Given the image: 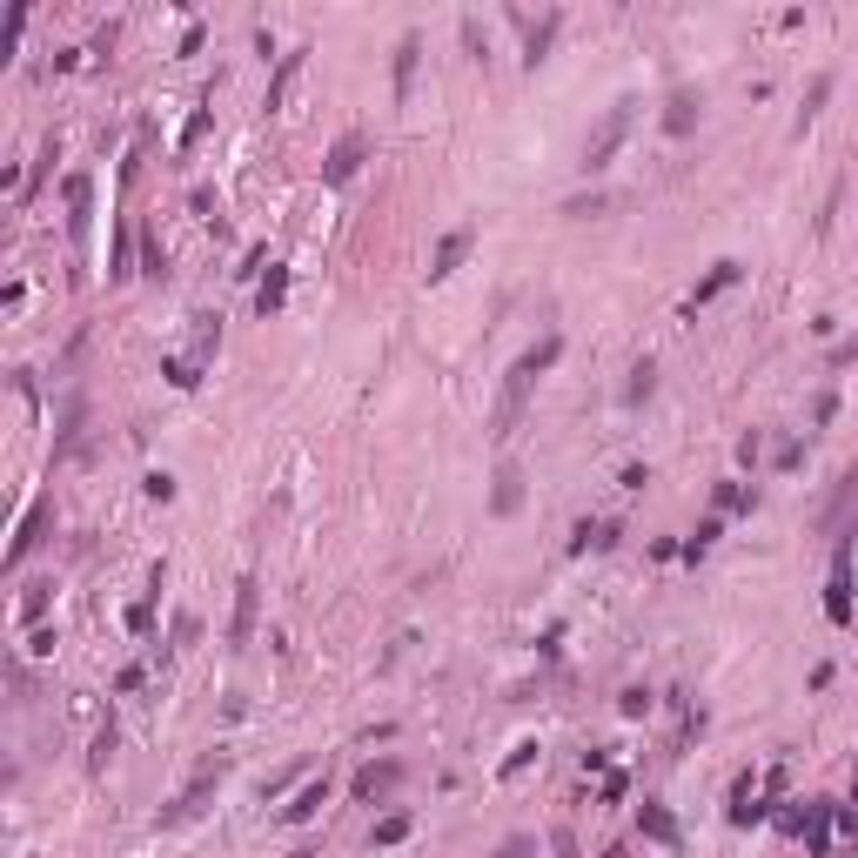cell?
Listing matches in <instances>:
<instances>
[{"mask_svg": "<svg viewBox=\"0 0 858 858\" xmlns=\"http://www.w3.org/2000/svg\"><path fill=\"white\" fill-rule=\"evenodd\" d=\"M557 356H564V336L550 329V336H537L517 362H510V376H503V389H497V409H490V436H497V443H510V429H517L523 403H530V389L557 369Z\"/></svg>", "mask_w": 858, "mask_h": 858, "instance_id": "cell-1", "label": "cell"}, {"mask_svg": "<svg viewBox=\"0 0 858 858\" xmlns=\"http://www.w3.org/2000/svg\"><path fill=\"white\" fill-rule=\"evenodd\" d=\"M631 121H637V101H610V108H604V121L590 128V141H584V161H577V168H584V175H604V168H610V155H617V148L631 141Z\"/></svg>", "mask_w": 858, "mask_h": 858, "instance_id": "cell-2", "label": "cell"}, {"mask_svg": "<svg viewBox=\"0 0 858 858\" xmlns=\"http://www.w3.org/2000/svg\"><path fill=\"white\" fill-rule=\"evenodd\" d=\"M825 617L852 624V537H838L832 550V584H825Z\"/></svg>", "mask_w": 858, "mask_h": 858, "instance_id": "cell-3", "label": "cell"}, {"mask_svg": "<svg viewBox=\"0 0 858 858\" xmlns=\"http://www.w3.org/2000/svg\"><path fill=\"white\" fill-rule=\"evenodd\" d=\"M832 825H838L832 798H805V805H798V838H805V852H812V858L832 852Z\"/></svg>", "mask_w": 858, "mask_h": 858, "instance_id": "cell-4", "label": "cell"}, {"mask_svg": "<svg viewBox=\"0 0 858 858\" xmlns=\"http://www.w3.org/2000/svg\"><path fill=\"white\" fill-rule=\"evenodd\" d=\"M362 155H369V135H362V128H349V135H336V148L322 155V181H329V188H342V181H356Z\"/></svg>", "mask_w": 858, "mask_h": 858, "instance_id": "cell-5", "label": "cell"}, {"mask_svg": "<svg viewBox=\"0 0 858 858\" xmlns=\"http://www.w3.org/2000/svg\"><path fill=\"white\" fill-rule=\"evenodd\" d=\"M222 771H228L222 758H215V765H202V771H195V785H188V791H181V798H175V805L161 812V825H181V818H195V812H202L208 798H215V785H222Z\"/></svg>", "mask_w": 858, "mask_h": 858, "instance_id": "cell-6", "label": "cell"}, {"mask_svg": "<svg viewBox=\"0 0 858 858\" xmlns=\"http://www.w3.org/2000/svg\"><path fill=\"white\" fill-rule=\"evenodd\" d=\"M61 202H68V235H74V242H88V222H94V175H81V168H74V175L61 181Z\"/></svg>", "mask_w": 858, "mask_h": 858, "instance_id": "cell-7", "label": "cell"}, {"mask_svg": "<svg viewBox=\"0 0 858 858\" xmlns=\"http://www.w3.org/2000/svg\"><path fill=\"white\" fill-rule=\"evenodd\" d=\"M255 610H262V584H255V577H242V584H235V617H228V651H249Z\"/></svg>", "mask_w": 858, "mask_h": 858, "instance_id": "cell-8", "label": "cell"}, {"mask_svg": "<svg viewBox=\"0 0 858 858\" xmlns=\"http://www.w3.org/2000/svg\"><path fill=\"white\" fill-rule=\"evenodd\" d=\"M476 249V228L463 222V228H450L443 242H436V255H429V282H450L456 269H463V255Z\"/></svg>", "mask_w": 858, "mask_h": 858, "instance_id": "cell-9", "label": "cell"}, {"mask_svg": "<svg viewBox=\"0 0 858 858\" xmlns=\"http://www.w3.org/2000/svg\"><path fill=\"white\" fill-rule=\"evenodd\" d=\"M517 510H523V463L503 456L497 476H490V517H517Z\"/></svg>", "mask_w": 858, "mask_h": 858, "instance_id": "cell-10", "label": "cell"}, {"mask_svg": "<svg viewBox=\"0 0 858 858\" xmlns=\"http://www.w3.org/2000/svg\"><path fill=\"white\" fill-rule=\"evenodd\" d=\"M617 537H624V530L610 517H584L570 530V550H577V557H604V550H617Z\"/></svg>", "mask_w": 858, "mask_h": 858, "instance_id": "cell-11", "label": "cell"}, {"mask_svg": "<svg viewBox=\"0 0 858 858\" xmlns=\"http://www.w3.org/2000/svg\"><path fill=\"white\" fill-rule=\"evenodd\" d=\"M738 275H745V262H711V275H704L698 289L684 295V316H698L704 302H718V295H724V289H731V282H738Z\"/></svg>", "mask_w": 858, "mask_h": 858, "instance_id": "cell-12", "label": "cell"}, {"mask_svg": "<svg viewBox=\"0 0 858 858\" xmlns=\"http://www.w3.org/2000/svg\"><path fill=\"white\" fill-rule=\"evenodd\" d=\"M704 114V94L698 88H671V101H664V135H691Z\"/></svg>", "mask_w": 858, "mask_h": 858, "instance_id": "cell-13", "label": "cell"}, {"mask_svg": "<svg viewBox=\"0 0 858 858\" xmlns=\"http://www.w3.org/2000/svg\"><path fill=\"white\" fill-rule=\"evenodd\" d=\"M396 785H403V758H376L356 771V798H389Z\"/></svg>", "mask_w": 858, "mask_h": 858, "instance_id": "cell-14", "label": "cell"}, {"mask_svg": "<svg viewBox=\"0 0 858 858\" xmlns=\"http://www.w3.org/2000/svg\"><path fill=\"white\" fill-rule=\"evenodd\" d=\"M557 27H564V14H557V7H550L543 21H530V34H523V68H530V74L550 61V41H557Z\"/></svg>", "mask_w": 858, "mask_h": 858, "instance_id": "cell-15", "label": "cell"}, {"mask_svg": "<svg viewBox=\"0 0 858 858\" xmlns=\"http://www.w3.org/2000/svg\"><path fill=\"white\" fill-rule=\"evenodd\" d=\"M322 805H329V778H309V785H302L289 805H282V825H309Z\"/></svg>", "mask_w": 858, "mask_h": 858, "instance_id": "cell-16", "label": "cell"}, {"mask_svg": "<svg viewBox=\"0 0 858 858\" xmlns=\"http://www.w3.org/2000/svg\"><path fill=\"white\" fill-rule=\"evenodd\" d=\"M637 832L651 838V845H678V818L664 812L657 798H644V805H637Z\"/></svg>", "mask_w": 858, "mask_h": 858, "instance_id": "cell-17", "label": "cell"}, {"mask_svg": "<svg viewBox=\"0 0 858 858\" xmlns=\"http://www.w3.org/2000/svg\"><path fill=\"white\" fill-rule=\"evenodd\" d=\"M41 523H47V497H34L27 503V517H21V530H14V543H7V564H21L27 550L41 543Z\"/></svg>", "mask_w": 858, "mask_h": 858, "instance_id": "cell-18", "label": "cell"}, {"mask_svg": "<svg viewBox=\"0 0 858 858\" xmlns=\"http://www.w3.org/2000/svg\"><path fill=\"white\" fill-rule=\"evenodd\" d=\"M416 61H423V34H403L396 41V101H409V88H416Z\"/></svg>", "mask_w": 858, "mask_h": 858, "instance_id": "cell-19", "label": "cell"}, {"mask_svg": "<svg viewBox=\"0 0 858 858\" xmlns=\"http://www.w3.org/2000/svg\"><path fill=\"white\" fill-rule=\"evenodd\" d=\"M282 302H289V269H282V262H269V275L255 282V309H262V316H275Z\"/></svg>", "mask_w": 858, "mask_h": 858, "instance_id": "cell-20", "label": "cell"}, {"mask_svg": "<svg viewBox=\"0 0 858 858\" xmlns=\"http://www.w3.org/2000/svg\"><path fill=\"white\" fill-rule=\"evenodd\" d=\"M302 54H309V47H289V54L275 61V74H269V108H282V101H289L295 74H302Z\"/></svg>", "mask_w": 858, "mask_h": 858, "instance_id": "cell-21", "label": "cell"}, {"mask_svg": "<svg viewBox=\"0 0 858 858\" xmlns=\"http://www.w3.org/2000/svg\"><path fill=\"white\" fill-rule=\"evenodd\" d=\"M135 275V228H114V255H108V282H128Z\"/></svg>", "mask_w": 858, "mask_h": 858, "instance_id": "cell-22", "label": "cell"}, {"mask_svg": "<svg viewBox=\"0 0 858 858\" xmlns=\"http://www.w3.org/2000/svg\"><path fill=\"white\" fill-rule=\"evenodd\" d=\"M711 510H718V517H731V510H758V490H751V483H718V490H711Z\"/></svg>", "mask_w": 858, "mask_h": 858, "instance_id": "cell-23", "label": "cell"}, {"mask_svg": "<svg viewBox=\"0 0 858 858\" xmlns=\"http://www.w3.org/2000/svg\"><path fill=\"white\" fill-rule=\"evenodd\" d=\"M409 832H416V818H409V812H383V818H376V832H369V845H383V852H389V845H403Z\"/></svg>", "mask_w": 858, "mask_h": 858, "instance_id": "cell-24", "label": "cell"}, {"mask_svg": "<svg viewBox=\"0 0 858 858\" xmlns=\"http://www.w3.org/2000/svg\"><path fill=\"white\" fill-rule=\"evenodd\" d=\"M825 101H832V74H812V88H805V108H798V121H791V128L805 135V128L818 121V108H825Z\"/></svg>", "mask_w": 858, "mask_h": 858, "instance_id": "cell-25", "label": "cell"}, {"mask_svg": "<svg viewBox=\"0 0 858 858\" xmlns=\"http://www.w3.org/2000/svg\"><path fill=\"white\" fill-rule=\"evenodd\" d=\"M718 537H724V517H718V510H711V517H704V523H698V530H691V537H684V557H691V564H698V557H704V550H711V543H718Z\"/></svg>", "mask_w": 858, "mask_h": 858, "instance_id": "cell-26", "label": "cell"}, {"mask_svg": "<svg viewBox=\"0 0 858 858\" xmlns=\"http://www.w3.org/2000/svg\"><path fill=\"white\" fill-rule=\"evenodd\" d=\"M161 376H168L175 389H195V383H202V362H195V356H161Z\"/></svg>", "mask_w": 858, "mask_h": 858, "instance_id": "cell-27", "label": "cell"}, {"mask_svg": "<svg viewBox=\"0 0 858 858\" xmlns=\"http://www.w3.org/2000/svg\"><path fill=\"white\" fill-rule=\"evenodd\" d=\"M651 389H657V362H637L631 383H624V403H631V409H637V403H651Z\"/></svg>", "mask_w": 858, "mask_h": 858, "instance_id": "cell-28", "label": "cell"}, {"mask_svg": "<svg viewBox=\"0 0 858 858\" xmlns=\"http://www.w3.org/2000/svg\"><path fill=\"white\" fill-rule=\"evenodd\" d=\"M604 208H610V195H604V188H590V195H570L564 215H570V222H590V215H604Z\"/></svg>", "mask_w": 858, "mask_h": 858, "instance_id": "cell-29", "label": "cell"}, {"mask_svg": "<svg viewBox=\"0 0 858 858\" xmlns=\"http://www.w3.org/2000/svg\"><path fill=\"white\" fill-rule=\"evenodd\" d=\"M202 329H195V362H208L215 356V342H222V316H195Z\"/></svg>", "mask_w": 858, "mask_h": 858, "instance_id": "cell-30", "label": "cell"}, {"mask_svg": "<svg viewBox=\"0 0 858 858\" xmlns=\"http://www.w3.org/2000/svg\"><path fill=\"white\" fill-rule=\"evenodd\" d=\"M141 275H155V282L168 275V249H161L155 235H141Z\"/></svg>", "mask_w": 858, "mask_h": 858, "instance_id": "cell-31", "label": "cell"}, {"mask_svg": "<svg viewBox=\"0 0 858 858\" xmlns=\"http://www.w3.org/2000/svg\"><path fill=\"white\" fill-rule=\"evenodd\" d=\"M47 590H54V584H34L21 597V624H41V617H47Z\"/></svg>", "mask_w": 858, "mask_h": 858, "instance_id": "cell-32", "label": "cell"}, {"mask_svg": "<svg viewBox=\"0 0 858 858\" xmlns=\"http://www.w3.org/2000/svg\"><path fill=\"white\" fill-rule=\"evenodd\" d=\"M208 121H215V114H208V108H195V114H188V128H181V155H188V148H202Z\"/></svg>", "mask_w": 858, "mask_h": 858, "instance_id": "cell-33", "label": "cell"}, {"mask_svg": "<svg viewBox=\"0 0 858 858\" xmlns=\"http://www.w3.org/2000/svg\"><path fill=\"white\" fill-rule=\"evenodd\" d=\"M530 758H537V738H523V745H517V751H510V758H503V765H497V778H517V771H523V765H530Z\"/></svg>", "mask_w": 858, "mask_h": 858, "instance_id": "cell-34", "label": "cell"}, {"mask_svg": "<svg viewBox=\"0 0 858 858\" xmlns=\"http://www.w3.org/2000/svg\"><path fill=\"white\" fill-rule=\"evenodd\" d=\"M617 711H624V718H644V711H651V691H644V684H631V691L617 698Z\"/></svg>", "mask_w": 858, "mask_h": 858, "instance_id": "cell-35", "label": "cell"}, {"mask_svg": "<svg viewBox=\"0 0 858 858\" xmlns=\"http://www.w3.org/2000/svg\"><path fill=\"white\" fill-rule=\"evenodd\" d=\"M141 490H148V503H175V476H168V470H155L148 483H141Z\"/></svg>", "mask_w": 858, "mask_h": 858, "instance_id": "cell-36", "label": "cell"}, {"mask_svg": "<svg viewBox=\"0 0 858 858\" xmlns=\"http://www.w3.org/2000/svg\"><path fill=\"white\" fill-rule=\"evenodd\" d=\"M128 631H135V637L155 631V604H148V597H141V604H128Z\"/></svg>", "mask_w": 858, "mask_h": 858, "instance_id": "cell-37", "label": "cell"}, {"mask_svg": "<svg viewBox=\"0 0 858 858\" xmlns=\"http://www.w3.org/2000/svg\"><path fill=\"white\" fill-rule=\"evenodd\" d=\"M624 791H631V778H624V771H604V785H597V798H604V805H617Z\"/></svg>", "mask_w": 858, "mask_h": 858, "instance_id": "cell-38", "label": "cell"}, {"mask_svg": "<svg viewBox=\"0 0 858 858\" xmlns=\"http://www.w3.org/2000/svg\"><path fill=\"white\" fill-rule=\"evenodd\" d=\"M832 416H838V389H818V403H812V423L825 429V423H832Z\"/></svg>", "mask_w": 858, "mask_h": 858, "instance_id": "cell-39", "label": "cell"}, {"mask_svg": "<svg viewBox=\"0 0 858 858\" xmlns=\"http://www.w3.org/2000/svg\"><path fill=\"white\" fill-rule=\"evenodd\" d=\"M148 684V664H121V678H114V691H141Z\"/></svg>", "mask_w": 858, "mask_h": 858, "instance_id": "cell-40", "label": "cell"}, {"mask_svg": "<svg viewBox=\"0 0 858 858\" xmlns=\"http://www.w3.org/2000/svg\"><path fill=\"white\" fill-rule=\"evenodd\" d=\"M114 745H121V738H114V724H101V738H94V771L114 758Z\"/></svg>", "mask_w": 858, "mask_h": 858, "instance_id": "cell-41", "label": "cell"}, {"mask_svg": "<svg viewBox=\"0 0 858 858\" xmlns=\"http://www.w3.org/2000/svg\"><path fill=\"white\" fill-rule=\"evenodd\" d=\"M758 450H765V436H758V429H751V436H738V463H745V470L758 463Z\"/></svg>", "mask_w": 858, "mask_h": 858, "instance_id": "cell-42", "label": "cell"}, {"mask_svg": "<svg viewBox=\"0 0 858 858\" xmlns=\"http://www.w3.org/2000/svg\"><path fill=\"white\" fill-rule=\"evenodd\" d=\"M845 362H858V336H845V342L832 349V369H845Z\"/></svg>", "mask_w": 858, "mask_h": 858, "instance_id": "cell-43", "label": "cell"}, {"mask_svg": "<svg viewBox=\"0 0 858 858\" xmlns=\"http://www.w3.org/2000/svg\"><path fill=\"white\" fill-rule=\"evenodd\" d=\"M530 852H537L530 838H503V852H497V858H530Z\"/></svg>", "mask_w": 858, "mask_h": 858, "instance_id": "cell-44", "label": "cell"}, {"mask_svg": "<svg viewBox=\"0 0 858 858\" xmlns=\"http://www.w3.org/2000/svg\"><path fill=\"white\" fill-rule=\"evenodd\" d=\"M557 852H564V858H577V838H570V832H557Z\"/></svg>", "mask_w": 858, "mask_h": 858, "instance_id": "cell-45", "label": "cell"}, {"mask_svg": "<svg viewBox=\"0 0 858 858\" xmlns=\"http://www.w3.org/2000/svg\"><path fill=\"white\" fill-rule=\"evenodd\" d=\"M852 805H858V785H852Z\"/></svg>", "mask_w": 858, "mask_h": 858, "instance_id": "cell-46", "label": "cell"}]
</instances>
